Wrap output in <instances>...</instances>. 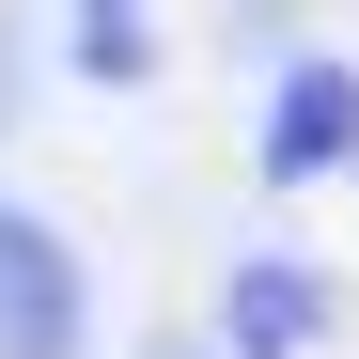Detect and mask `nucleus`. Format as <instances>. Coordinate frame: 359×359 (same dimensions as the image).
I'll use <instances>...</instances> for the list:
<instances>
[{"label": "nucleus", "instance_id": "nucleus-1", "mask_svg": "<svg viewBox=\"0 0 359 359\" xmlns=\"http://www.w3.org/2000/svg\"><path fill=\"white\" fill-rule=\"evenodd\" d=\"M0 359H94V266L16 188H0Z\"/></svg>", "mask_w": 359, "mask_h": 359}, {"label": "nucleus", "instance_id": "nucleus-3", "mask_svg": "<svg viewBox=\"0 0 359 359\" xmlns=\"http://www.w3.org/2000/svg\"><path fill=\"white\" fill-rule=\"evenodd\" d=\"M219 344H234V359H313V344H328V266L234 250V266H219Z\"/></svg>", "mask_w": 359, "mask_h": 359}, {"label": "nucleus", "instance_id": "nucleus-2", "mask_svg": "<svg viewBox=\"0 0 359 359\" xmlns=\"http://www.w3.org/2000/svg\"><path fill=\"white\" fill-rule=\"evenodd\" d=\"M250 172H266V188H344V172H359V63H344V47H281Z\"/></svg>", "mask_w": 359, "mask_h": 359}, {"label": "nucleus", "instance_id": "nucleus-4", "mask_svg": "<svg viewBox=\"0 0 359 359\" xmlns=\"http://www.w3.org/2000/svg\"><path fill=\"white\" fill-rule=\"evenodd\" d=\"M63 63H79L94 94H156L172 16H156V0H63Z\"/></svg>", "mask_w": 359, "mask_h": 359}, {"label": "nucleus", "instance_id": "nucleus-5", "mask_svg": "<svg viewBox=\"0 0 359 359\" xmlns=\"http://www.w3.org/2000/svg\"><path fill=\"white\" fill-rule=\"evenodd\" d=\"M0 47H16V16H0Z\"/></svg>", "mask_w": 359, "mask_h": 359}]
</instances>
